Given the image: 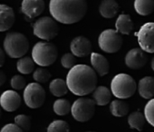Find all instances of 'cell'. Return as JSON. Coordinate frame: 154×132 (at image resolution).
Wrapping results in <instances>:
<instances>
[{
	"label": "cell",
	"instance_id": "cell-1",
	"mask_svg": "<svg viewBox=\"0 0 154 132\" xmlns=\"http://www.w3.org/2000/svg\"><path fill=\"white\" fill-rule=\"evenodd\" d=\"M86 0H50L49 12L55 20L62 24L79 22L87 12Z\"/></svg>",
	"mask_w": 154,
	"mask_h": 132
},
{
	"label": "cell",
	"instance_id": "cell-2",
	"mask_svg": "<svg viewBox=\"0 0 154 132\" xmlns=\"http://www.w3.org/2000/svg\"><path fill=\"white\" fill-rule=\"evenodd\" d=\"M69 91L78 96L89 95L97 85V76L93 69L86 65H77L70 69L66 76Z\"/></svg>",
	"mask_w": 154,
	"mask_h": 132
},
{
	"label": "cell",
	"instance_id": "cell-3",
	"mask_svg": "<svg viewBox=\"0 0 154 132\" xmlns=\"http://www.w3.org/2000/svg\"><path fill=\"white\" fill-rule=\"evenodd\" d=\"M4 50L12 58H20L29 50V42L23 34L20 32H9L3 42Z\"/></svg>",
	"mask_w": 154,
	"mask_h": 132
},
{
	"label": "cell",
	"instance_id": "cell-4",
	"mask_svg": "<svg viewBox=\"0 0 154 132\" xmlns=\"http://www.w3.org/2000/svg\"><path fill=\"white\" fill-rule=\"evenodd\" d=\"M136 82L131 76L121 73L115 76L111 82V92L119 99H127L135 95Z\"/></svg>",
	"mask_w": 154,
	"mask_h": 132
},
{
	"label": "cell",
	"instance_id": "cell-5",
	"mask_svg": "<svg viewBox=\"0 0 154 132\" xmlns=\"http://www.w3.org/2000/svg\"><path fill=\"white\" fill-rule=\"evenodd\" d=\"M32 59L39 66L46 67L53 65L58 56V50L54 44L48 42H39L32 49Z\"/></svg>",
	"mask_w": 154,
	"mask_h": 132
},
{
	"label": "cell",
	"instance_id": "cell-6",
	"mask_svg": "<svg viewBox=\"0 0 154 132\" xmlns=\"http://www.w3.org/2000/svg\"><path fill=\"white\" fill-rule=\"evenodd\" d=\"M96 101L92 99L81 98L71 106V113L77 121L86 122L92 118L96 110Z\"/></svg>",
	"mask_w": 154,
	"mask_h": 132
},
{
	"label": "cell",
	"instance_id": "cell-7",
	"mask_svg": "<svg viewBox=\"0 0 154 132\" xmlns=\"http://www.w3.org/2000/svg\"><path fill=\"white\" fill-rule=\"evenodd\" d=\"M35 36L44 40L54 39L59 33V26L56 21L49 17H43L35 22L33 27Z\"/></svg>",
	"mask_w": 154,
	"mask_h": 132
},
{
	"label": "cell",
	"instance_id": "cell-8",
	"mask_svg": "<svg viewBox=\"0 0 154 132\" xmlns=\"http://www.w3.org/2000/svg\"><path fill=\"white\" fill-rule=\"evenodd\" d=\"M123 44V39L117 31L105 30L99 37V46L104 52L109 53L119 51Z\"/></svg>",
	"mask_w": 154,
	"mask_h": 132
},
{
	"label": "cell",
	"instance_id": "cell-9",
	"mask_svg": "<svg viewBox=\"0 0 154 132\" xmlns=\"http://www.w3.org/2000/svg\"><path fill=\"white\" fill-rule=\"evenodd\" d=\"M23 99L29 108H38L45 102V91L39 83H31L24 89Z\"/></svg>",
	"mask_w": 154,
	"mask_h": 132
},
{
	"label": "cell",
	"instance_id": "cell-10",
	"mask_svg": "<svg viewBox=\"0 0 154 132\" xmlns=\"http://www.w3.org/2000/svg\"><path fill=\"white\" fill-rule=\"evenodd\" d=\"M136 36L141 49L146 53H154V22L143 24Z\"/></svg>",
	"mask_w": 154,
	"mask_h": 132
},
{
	"label": "cell",
	"instance_id": "cell-11",
	"mask_svg": "<svg viewBox=\"0 0 154 132\" xmlns=\"http://www.w3.org/2000/svg\"><path fill=\"white\" fill-rule=\"evenodd\" d=\"M148 61V57L144 50L141 48L131 49L125 57V64L129 69H140L146 65Z\"/></svg>",
	"mask_w": 154,
	"mask_h": 132
},
{
	"label": "cell",
	"instance_id": "cell-12",
	"mask_svg": "<svg viewBox=\"0 0 154 132\" xmlns=\"http://www.w3.org/2000/svg\"><path fill=\"white\" fill-rule=\"evenodd\" d=\"M21 104V98L17 92L12 90L4 91L0 97V105L6 112H14Z\"/></svg>",
	"mask_w": 154,
	"mask_h": 132
},
{
	"label": "cell",
	"instance_id": "cell-13",
	"mask_svg": "<svg viewBox=\"0 0 154 132\" xmlns=\"http://www.w3.org/2000/svg\"><path fill=\"white\" fill-rule=\"evenodd\" d=\"M92 43L84 36L74 38L70 43V50L74 56L84 57L88 56L92 51Z\"/></svg>",
	"mask_w": 154,
	"mask_h": 132
},
{
	"label": "cell",
	"instance_id": "cell-14",
	"mask_svg": "<svg viewBox=\"0 0 154 132\" xmlns=\"http://www.w3.org/2000/svg\"><path fill=\"white\" fill-rule=\"evenodd\" d=\"M45 10V2L43 0H23L21 11L25 16L34 18L39 16Z\"/></svg>",
	"mask_w": 154,
	"mask_h": 132
},
{
	"label": "cell",
	"instance_id": "cell-15",
	"mask_svg": "<svg viewBox=\"0 0 154 132\" xmlns=\"http://www.w3.org/2000/svg\"><path fill=\"white\" fill-rule=\"evenodd\" d=\"M15 22L14 10L7 5L0 4V32H6Z\"/></svg>",
	"mask_w": 154,
	"mask_h": 132
},
{
	"label": "cell",
	"instance_id": "cell-16",
	"mask_svg": "<svg viewBox=\"0 0 154 132\" xmlns=\"http://www.w3.org/2000/svg\"><path fill=\"white\" fill-rule=\"evenodd\" d=\"M91 63H92L94 70L100 76H103L109 72V61L103 55L98 53H92V54H91Z\"/></svg>",
	"mask_w": 154,
	"mask_h": 132
},
{
	"label": "cell",
	"instance_id": "cell-17",
	"mask_svg": "<svg viewBox=\"0 0 154 132\" xmlns=\"http://www.w3.org/2000/svg\"><path fill=\"white\" fill-rule=\"evenodd\" d=\"M138 90L140 96L145 99L152 98L154 97V77L146 76L141 79L138 85Z\"/></svg>",
	"mask_w": 154,
	"mask_h": 132
},
{
	"label": "cell",
	"instance_id": "cell-18",
	"mask_svg": "<svg viewBox=\"0 0 154 132\" xmlns=\"http://www.w3.org/2000/svg\"><path fill=\"white\" fill-rule=\"evenodd\" d=\"M119 10L118 3L115 0H103L100 6V13L105 18H113Z\"/></svg>",
	"mask_w": 154,
	"mask_h": 132
},
{
	"label": "cell",
	"instance_id": "cell-19",
	"mask_svg": "<svg viewBox=\"0 0 154 132\" xmlns=\"http://www.w3.org/2000/svg\"><path fill=\"white\" fill-rule=\"evenodd\" d=\"M133 28H134V24L129 15L121 14L118 17L116 21V28L119 33L122 35H129L132 32Z\"/></svg>",
	"mask_w": 154,
	"mask_h": 132
},
{
	"label": "cell",
	"instance_id": "cell-20",
	"mask_svg": "<svg viewBox=\"0 0 154 132\" xmlns=\"http://www.w3.org/2000/svg\"><path fill=\"white\" fill-rule=\"evenodd\" d=\"M111 92L106 87L100 86L95 89L93 94L94 101L98 105H106L111 100Z\"/></svg>",
	"mask_w": 154,
	"mask_h": 132
},
{
	"label": "cell",
	"instance_id": "cell-21",
	"mask_svg": "<svg viewBox=\"0 0 154 132\" xmlns=\"http://www.w3.org/2000/svg\"><path fill=\"white\" fill-rule=\"evenodd\" d=\"M135 10L141 16H148L154 10V0H135Z\"/></svg>",
	"mask_w": 154,
	"mask_h": 132
},
{
	"label": "cell",
	"instance_id": "cell-22",
	"mask_svg": "<svg viewBox=\"0 0 154 132\" xmlns=\"http://www.w3.org/2000/svg\"><path fill=\"white\" fill-rule=\"evenodd\" d=\"M50 92L56 97H63L67 94L69 88L66 82L62 79H55L49 85Z\"/></svg>",
	"mask_w": 154,
	"mask_h": 132
},
{
	"label": "cell",
	"instance_id": "cell-23",
	"mask_svg": "<svg viewBox=\"0 0 154 132\" xmlns=\"http://www.w3.org/2000/svg\"><path fill=\"white\" fill-rule=\"evenodd\" d=\"M110 112L116 117H123L129 112V105L125 101L114 100L110 104Z\"/></svg>",
	"mask_w": 154,
	"mask_h": 132
},
{
	"label": "cell",
	"instance_id": "cell-24",
	"mask_svg": "<svg viewBox=\"0 0 154 132\" xmlns=\"http://www.w3.org/2000/svg\"><path fill=\"white\" fill-rule=\"evenodd\" d=\"M128 124L129 126L133 129H136L138 130H143V127L146 123V117L145 115L142 112L136 111L132 112L128 116Z\"/></svg>",
	"mask_w": 154,
	"mask_h": 132
},
{
	"label": "cell",
	"instance_id": "cell-25",
	"mask_svg": "<svg viewBox=\"0 0 154 132\" xmlns=\"http://www.w3.org/2000/svg\"><path fill=\"white\" fill-rule=\"evenodd\" d=\"M17 69L22 74H30L35 69V61L29 57H20L17 63Z\"/></svg>",
	"mask_w": 154,
	"mask_h": 132
},
{
	"label": "cell",
	"instance_id": "cell-26",
	"mask_svg": "<svg viewBox=\"0 0 154 132\" xmlns=\"http://www.w3.org/2000/svg\"><path fill=\"white\" fill-rule=\"evenodd\" d=\"M53 109L56 114L59 116H65L70 112L71 105L70 103L66 99H58L54 102Z\"/></svg>",
	"mask_w": 154,
	"mask_h": 132
},
{
	"label": "cell",
	"instance_id": "cell-27",
	"mask_svg": "<svg viewBox=\"0 0 154 132\" xmlns=\"http://www.w3.org/2000/svg\"><path fill=\"white\" fill-rule=\"evenodd\" d=\"M47 130L49 132H68L70 130V126L64 120H57L49 124Z\"/></svg>",
	"mask_w": 154,
	"mask_h": 132
},
{
	"label": "cell",
	"instance_id": "cell-28",
	"mask_svg": "<svg viewBox=\"0 0 154 132\" xmlns=\"http://www.w3.org/2000/svg\"><path fill=\"white\" fill-rule=\"evenodd\" d=\"M15 124H17L22 130L27 131L30 130L31 126V117L27 115L20 114L17 115L14 119Z\"/></svg>",
	"mask_w": 154,
	"mask_h": 132
},
{
	"label": "cell",
	"instance_id": "cell-29",
	"mask_svg": "<svg viewBox=\"0 0 154 132\" xmlns=\"http://www.w3.org/2000/svg\"><path fill=\"white\" fill-rule=\"evenodd\" d=\"M34 79L39 83H45L49 80L51 74L47 69L43 68H38L35 71L33 75Z\"/></svg>",
	"mask_w": 154,
	"mask_h": 132
},
{
	"label": "cell",
	"instance_id": "cell-30",
	"mask_svg": "<svg viewBox=\"0 0 154 132\" xmlns=\"http://www.w3.org/2000/svg\"><path fill=\"white\" fill-rule=\"evenodd\" d=\"M144 115L147 122L154 127V98L149 101L144 108Z\"/></svg>",
	"mask_w": 154,
	"mask_h": 132
},
{
	"label": "cell",
	"instance_id": "cell-31",
	"mask_svg": "<svg viewBox=\"0 0 154 132\" xmlns=\"http://www.w3.org/2000/svg\"><path fill=\"white\" fill-rule=\"evenodd\" d=\"M10 84L14 90H22L25 87L26 80L21 76L16 75L12 77Z\"/></svg>",
	"mask_w": 154,
	"mask_h": 132
},
{
	"label": "cell",
	"instance_id": "cell-32",
	"mask_svg": "<svg viewBox=\"0 0 154 132\" xmlns=\"http://www.w3.org/2000/svg\"><path fill=\"white\" fill-rule=\"evenodd\" d=\"M61 64L65 69H71L75 65V57L73 53H65L61 58Z\"/></svg>",
	"mask_w": 154,
	"mask_h": 132
},
{
	"label": "cell",
	"instance_id": "cell-33",
	"mask_svg": "<svg viewBox=\"0 0 154 132\" xmlns=\"http://www.w3.org/2000/svg\"><path fill=\"white\" fill-rule=\"evenodd\" d=\"M2 132H20L23 130L20 128L17 124H6L1 129Z\"/></svg>",
	"mask_w": 154,
	"mask_h": 132
},
{
	"label": "cell",
	"instance_id": "cell-34",
	"mask_svg": "<svg viewBox=\"0 0 154 132\" xmlns=\"http://www.w3.org/2000/svg\"><path fill=\"white\" fill-rule=\"evenodd\" d=\"M6 76L3 71L0 70V87H2L4 83H6Z\"/></svg>",
	"mask_w": 154,
	"mask_h": 132
},
{
	"label": "cell",
	"instance_id": "cell-35",
	"mask_svg": "<svg viewBox=\"0 0 154 132\" xmlns=\"http://www.w3.org/2000/svg\"><path fill=\"white\" fill-rule=\"evenodd\" d=\"M5 62V53L4 51L0 48V67H2Z\"/></svg>",
	"mask_w": 154,
	"mask_h": 132
},
{
	"label": "cell",
	"instance_id": "cell-36",
	"mask_svg": "<svg viewBox=\"0 0 154 132\" xmlns=\"http://www.w3.org/2000/svg\"><path fill=\"white\" fill-rule=\"evenodd\" d=\"M151 67H152V69L154 71V57H152V61H151Z\"/></svg>",
	"mask_w": 154,
	"mask_h": 132
},
{
	"label": "cell",
	"instance_id": "cell-37",
	"mask_svg": "<svg viewBox=\"0 0 154 132\" xmlns=\"http://www.w3.org/2000/svg\"><path fill=\"white\" fill-rule=\"evenodd\" d=\"M1 116H2V110H1V108H0V118H1Z\"/></svg>",
	"mask_w": 154,
	"mask_h": 132
}]
</instances>
